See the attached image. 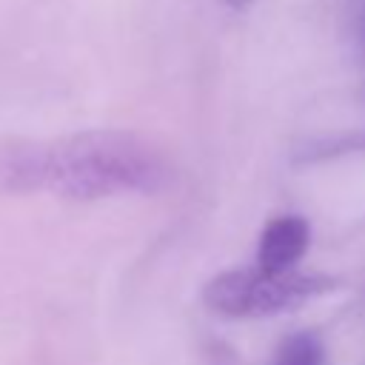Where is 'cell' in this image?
<instances>
[{"label":"cell","mask_w":365,"mask_h":365,"mask_svg":"<svg viewBox=\"0 0 365 365\" xmlns=\"http://www.w3.org/2000/svg\"><path fill=\"white\" fill-rule=\"evenodd\" d=\"M356 37H359V51H362V63H365V9L359 14V26H356Z\"/></svg>","instance_id":"obj_5"},{"label":"cell","mask_w":365,"mask_h":365,"mask_svg":"<svg viewBox=\"0 0 365 365\" xmlns=\"http://www.w3.org/2000/svg\"><path fill=\"white\" fill-rule=\"evenodd\" d=\"M271 365H325V348L317 334H291L274 354Z\"/></svg>","instance_id":"obj_4"},{"label":"cell","mask_w":365,"mask_h":365,"mask_svg":"<svg viewBox=\"0 0 365 365\" xmlns=\"http://www.w3.org/2000/svg\"><path fill=\"white\" fill-rule=\"evenodd\" d=\"M165 154L134 131H83L9 151L0 174L14 191L68 200L154 194L168 182Z\"/></svg>","instance_id":"obj_1"},{"label":"cell","mask_w":365,"mask_h":365,"mask_svg":"<svg viewBox=\"0 0 365 365\" xmlns=\"http://www.w3.org/2000/svg\"><path fill=\"white\" fill-rule=\"evenodd\" d=\"M331 285L334 282L319 274H268L262 268H240L208 279L202 299L211 311L225 317H271L314 299Z\"/></svg>","instance_id":"obj_2"},{"label":"cell","mask_w":365,"mask_h":365,"mask_svg":"<svg viewBox=\"0 0 365 365\" xmlns=\"http://www.w3.org/2000/svg\"><path fill=\"white\" fill-rule=\"evenodd\" d=\"M308 242H311V228L302 217H297V214L274 217L259 234L257 268H262L268 274L294 271V265L308 251Z\"/></svg>","instance_id":"obj_3"},{"label":"cell","mask_w":365,"mask_h":365,"mask_svg":"<svg viewBox=\"0 0 365 365\" xmlns=\"http://www.w3.org/2000/svg\"><path fill=\"white\" fill-rule=\"evenodd\" d=\"M228 3H234V6H237V3H245V0H228Z\"/></svg>","instance_id":"obj_6"}]
</instances>
